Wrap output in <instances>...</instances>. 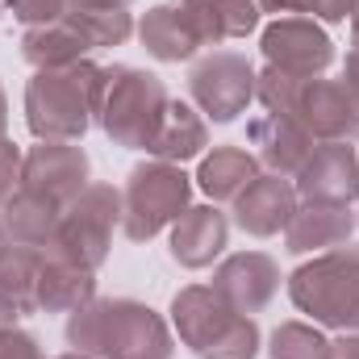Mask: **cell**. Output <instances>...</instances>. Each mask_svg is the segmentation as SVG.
I'll return each mask as SVG.
<instances>
[{"instance_id":"obj_14","label":"cell","mask_w":359,"mask_h":359,"mask_svg":"<svg viewBox=\"0 0 359 359\" xmlns=\"http://www.w3.org/2000/svg\"><path fill=\"white\" fill-rule=\"evenodd\" d=\"M359 217L351 205H322L309 201L305 209L292 213V222L284 226V251L288 255H326L334 247H347V238L355 234Z\"/></svg>"},{"instance_id":"obj_11","label":"cell","mask_w":359,"mask_h":359,"mask_svg":"<svg viewBox=\"0 0 359 359\" xmlns=\"http://www.w3.org/2000/svg\"><path fill=\"white\" fill-rule=\"evenodd\" d=\"M209 284L238 313H259L280 292V264L271 255H264V251H243V255H230L222 268L213 271Z\"/></svg>"},{"instance_id":"obj_26","label":"cell","mask_w":359,"mask_h":359,"mask_svg":"<svg viewBox=\"0 0 359 359\" xmlns=\"http://www.w3.org/2000/svg\"><path fill=\"white\" fill-rule=\"evenodd\" d=\"M213 4V25H217V42L230 38H247L259 25V0H209Z\"/></svg>"},{"instance_id":"obj_3","label":"cell","mask_w":359,"mask_h":359,"mask_svg":"<svg viewBox=\"0 0 359 359\" xmlns=\"http://www.w3.org/2000/svg\"><path fill=\"white\" fill-rule=\"evenodd\" d=\"M180 339L196 359H255L259 355V326L251 313L226 305L213 284H188L172 301Z\"/></svg>"},{"instance_id":"obj_40","label":"cell","mask_w":359,"mask_h":359,"mask_svg":"<svg viewBox=\"0 0 359 359\" xmlns=\"http://www.w3.org/2000/svg\"><path fill=\"white\" fill-rule=\"evenodd\" d=\"M0 4H4V0H0Z\"/></svg>"},{"instance_id":"obj_12","label":"cell","mask_w":359,"mask_h":359,"mask_svg":"<svg viewBox=\"0 0 359 359\" xmlns=\"http://www.w3.org/2000/svg\"><path fill=\"white\" fill-rule=\"evenodd\" d=\"M297 196L322 205H351L359 196V155L351 142H318L297 176Z\"/></svg>"},{"instance_id":"obj_24","label":"cell","mask_w":359,"mask_h":359,"mask_svg":"<svg viewBox=\"0 0 359 359\" xmlns=\"http://www.w3.org/2000/svg\"><path fill=\"white\" fill-rule=\"evenodd\" d=\"M67 17L88 34L92 46H121L134 34V17L126 8H67Z\"/></svg>"},{"instance_id":"obj_19","label":"cell","mask_w":359,"mask_h":359,"mask_svg":"<svg viewBox=\"0 0 359 359\" xmlns=\"http://www.w3.org/2000/svg\"><path fill=\"white\" fill-rule=\"evenodd\" d=\"M59 205L34 196L29 188H17L8 196V205L0 209V226L8 234V243H21V247H38V251H50L55 234H59Z\"/></svg>"},{"instance_id":"obj_30","label":"cell","mask_w":359,"mask_h":359,"mask_svg":"<svg viewBox=\"0 0 359 359\" xmlns=\"http://www.w3.org/2000/svg\"><path fill=\"white\" fill-rule=\"evenodd\" d=\"M351 8H355V0H309V17H318V21H330V25H339V21H347L351 17Z\"/></svg>"},{"instance_id":"obj_6","label":"cell","mask_w":359,"mask_h":359,"mask_svg":"<svg viewBox=\"0 0 359 359\" xmlns=\"http://www.w3.org/2000/svg\"><path fill=\"white\" fill-rule=\"evenodd\" d=\"M192 180L180 172V163H138L121 188V230L130 243H147L159 230L176 226L188 209Z\"/></svg>"},{"instance_id":"obj_8","label":"cell","mask_w":359,"mask_h":359,"mask_svg":"<svg viewBox=\"0 0 359 359\" xmlns=\"http://www.w3.org/2000/svg\"><path fill=\"white\" fill-rule=\"evenodd\" d=\"M188 96L205 113V121H217V126L234 121L255 100V67H251V59L238 55V50H217V55L201 59L188 72Z\"/></svg>"},{"instance_id":"obj_36","label":"cell","mask_w":359,"mask_h":359,"mask_svg":"<svg viewBox=\"0 0 359 359\" xmlns=\"http://www.w3.org/2000/svg\"><path fill=\"white\" fill-rule=\"evenodd\" d=\"M351 50H359V0L351 8Z\"/></svg>"},{"instance_id":"obj_2","label":"cell","mask_w":359,"mask_h":359,"mask_svg":"<svg viewBox=\"0 0 359 359\" xmlns=\"http://www.w3.org/2000/svg\"><path fill=\"white\" fill-rule=\"evenodd\" d=\"M100 84H104V67H92L88 59L72 67L38 72L25 84V121L34 138L42 142L84 138L100 109Z\"/></svg>"},{"instance_id":"obj_38","label":"cell","mask_w":359,"mask_h":359,"mask_svg":"<svg viewBox=\"0 0 359 359\" xmlns=\"http://www.w3.org/2000/svg\"><path fill=\"white\" fill-rule=\"evenodd\" d=\"M59 359H96V355H84V351H67V355H59Z\"/></svg>"},{"instance_id":"obj_21","label":"cell","mask_w":359,"mask_h":359,"mask_svg":"<svg viewBox=\"0 0 359 359\" xmlns=\"http://www.w3.org/2000/svg\"><path fill=\"white\" fill-rule=\"evenodd\" d=\"M255 180H259V159L247 147H234V142L217 147L196 172V184L209 201H238Z\"/></svg>"},{"instance_id":"obj_17","label":"cell","mask_w":359,"mask_h":359,"mask_svg":"<svg viewBox=\"0 0 359 359\" xmlns=\"http://www.w3.org/2000/svg\"><path fill=\"white\" fill-rule=\"evenodd\" d=\"M88 50H96L88 42V34L72 21V17H59V21H46V25H29L21 34V59L38 72H55V67H72V63H84Z\"/></svg>"},{"instance_id":"obj_29","label":"cell","mask_w":359,"mask_h":359,"mask_svg":"<svg viewBox=\"0 0 359 359\" xmlns=\"http://www.w3.org/2000/svg\"><path fill=\"white\" fill-rule=\"evenodd\" d=\"M0 359H46V355H42L34 334L8 326V330H0Z\"/></svg>"},{"instance_id":"obj_23","label":"cell","mask_w":359,"mask_h":359,"mask_svg":"<svg viewBox=\"0 0 359 359\" xmlns=\"http://www.w3.org/2000/svg\"><path fill=\"white\" fill-rule=\"evenodd\" d=\"M42 268H46V251H38V247L8 243L0 251V292L21 313H38L34 297H38V276H42Z\"/></svg>"},{"instance_id":"obj_28","label":"cell","mask_w":359,"mask_h":359,"mask_svg":"<svg viewBox=\"0 0 359 359\" xmlns=\"http://www.w3.org/2000/svg\"><path fill=\"white\" fill-rule=\"evenodd\" d=\"M21 168H25V155L17 142L0 138V209L8 205V196L21 188Z\"/></svg>"},{"instance_id":"obj_22","label":"cell","mask_w":359,"mask_h":359,"mask_svg":"<svg viewBox=\"0 0 359 359\" xmlns=\"http://www.w3.org/2000/svg\"><path fill=\"white\" fill-rule=\"evenodd\" d=\"M138 38L147 46V55H155L159 63H184L201 50L196 34L184 25V17L176 13V4H155L147 8V17L138 21Z\"/></svg>"},{"instance_id":"obj_10","label":"cell","mask_w":359,"mask_h":359,"mask_svg":"<svg viewBox=\"0 0 359 359\" xmlns=\"http://www.w3.org/2000/svg\"><path fill=\"white\" fill-rule=\"evenodd\" d=\"M88 155L76 142H42L25 155L21 168V188H29L34 196L50 201V205H72L84 188H88Z\"/></svg>"},{"instance_id":"obj_27","label":"cell","mask_w":359,"mask_h":359,"mask_svg":"<svg viewBox=\"0 0 359 359\" xmlns=\"http://www.w3.org/2000/svg\"><path fill=\"white\" fill-rule=\"evenodd\" d=\"M13 8V17L29 29V25H46V21H59L67 17V0H4Z\"/></svg>"},{"instance_id":"obj_37","label":"cell","mask_w":359,"mask_h":359,"mask_svg":"<svg viewBox=\"0 0 359 359\" xmlns=\"http://www.w3.org/2000/svg\"><path fill=\"white\" fill-rule=\"evenodd\" d=\"M4 126H8V104H4V88H0V138H4Z\"/></svg>"},{"instance_id":"obj_9","label":"cell","mask_w":359,"mask_h":359,"mask_svg":"<svg viewBox=\"0 0 359 359\" xmlns=\"http://www.w3.org/2000/svg\"><path fill=\"white\" fill-rule=\"evenodd\" d=\"M264 59H268V67L284 72V76L313 80L334 63V42L313 17L288 13L264 29Z\"/></svg>"},{"instance_id":"obj_35","label":"cell","mask_w":359,"mask_h":359,"mask_svg":"<svg viewBox=\"0 0 359 359\" xmlns=\"http://www.w3.org/2000/svg\"><path fill=\"white\" fill-rule=\"evenodd\" d=\"M17 318H21V309H17V305H13V301H8V297L0 292V330H8V326H13Z\"/></svg>"},{"instance_id":"obj_20","label":"cell","mask_w":359,"mask_h":359,"mask_svg":"<svg viewBox=\"0 0 359 359\" xmlns=\"http://www.w3.org/2000/svg\"><path fill=\"white\" fill-rule=\"evenodd\" d=\"M92 297H96V271L76 268L46 251V268L38 276V297H34L38 313H76Z\"/></svg>"},{"instance_id":"obj_16","label":"cell","mask_w":359,"mask_h":359,"mask_svg":"<svg viewBox=\"0 0 359 359\" xmlns=\"http://www.w3.org/2000/svg\"><path fill=\"white\" fill-rule=\"evenodd\" d=\"M226 238H230V222L217 205L184 209V217L172 226V259L188 271H201L226 251Z\"/></svg>"},{"instance_id":"obj_39","label":"cell","mask_w":359,"mask_h":359,"mask_svg":"<svg viewBox=\"0 0 359 359\" xmlns=\"http://www.w3.org/2000/svg\"><path fill=\"white\" fill-rule=\"evenodd\" d=\"M4 247H8V234H4V226H0V251H4Z\"/></svg>"},{"instance_id":"obj_5","label":"cell","mask_w":359,"mask_h":359,"mask_svg":"<svg viewBox=\"0 0 359 359\" xmlns=\"http://www.w3.org/2000/svg\"><path fill=\"white\" fill-rule=\"evenodd\" d=\"M288 297L301 313L322 326L359 330V247H334L292 271Z\"/></svg>"},{"instance_id":"obj_15","label":"cell","mask_w":359,"mask_h":359,"mask_svg":"<svg viewBox=\"0 0 359 359\" xmlns=\"http://www.w3.org/2000/svg\"><path fill=\"white\" fill-rule=\"evenodd\" d=\"M297 213V184L284 176H259L238 201H234V226L247 230L251 238L280 234Z\"/></svg>"},{"instance_id":"obj_4","label":"cell","mask_w":359,"mask_h":359,"mask_svg":"<svg viewBox=\"0 0 359 359\" xmlns=\"http://www.w3.org/2000/svg\"><path fill=\"white\" fill-rule=\"evenodd\" d=\"M168 88L155 72H142V67H126V63H113L104 67V84H100V109H96V121L100 130L117 142V147H130V151H147L163 113H168Z\"/></svg>"},{"instance_id":"obj_31","label":"cell","mask_w":359,"mask_h":359,"mask_svg":"<svg viewBox=\"0 0 359 359\" xmlns=\"http://www.w3.org/2000/svg\"><path fill=\"white\" fill-rule=\"evenodd\" d=\"M322 359H359V334H343V339L326 343V355Z\"/></svg>"},{"instance_id":"obj_34","label":"cell","mask_w":359,"mask_h":359,"mask_svg":"<svg viewBox=\"0 0 359 359\" xmlns=\"http://www.w3.org/2000/svg\"><path fill=\"white\" fill-rule=\"evenodd\" d=\"M67 8H130V0H67Z\"/></svg>"},{"instance_id":"obj_25","label":"cell","mask_w":359,"mask_h":359,"mask_svg":"<svg viewBox=\"0 0 359 359\" xmlns=\"http://www.w3.org/2000/svg\"><path fill=\"white\" fill-rule=\"evenodd\" d=\"M326 343H330V339H322L313 326H305V322H284V326H276V334H271L268 355L271 359H322L326 355Z\"/></svg>"},{"instance_id":"obj_13","label":"cell","mask_w":359,"mask_h":359,"mask_svg":"<svg viewBox=\"0 0 359 359\" xmlns=\"http://www.w3.org/2000/svg\"><path fill=\"white\" fill-rule=\"evenodd\" d=\"M247 138H251L259 163L271 168V176H284V180L301 176V168L309 163V155H313V147H318V138H313L309 130H301V126H297L292 117H284V113H264V117H255V121L247 126Z\"/></svg>"},{"instance_id":"obj_7","label":"cell","mask_w":359,"mask_h":359,"mask_svg":"<svg viewBox=\"0 0 359 359\" xmlns=\"http://www.w3.org/2000/svg\"><path fill=\"white\" fill-rule=\"evenodd\" d=\"M121 226V192L113 184H88L72 205L59 213V234L50 243V255L96 271L109 255L113 230Z\"/></svg>"},{"instance_id":"obj_18","label":"cell","mask_w":359,"mask_h":359,"mask_svg":"<svg viewBox=\"0 0 359 359\" xmlns=\"http://www.w3.org/2000/svg\"><path fill=\"white\" fill-rule=\"evenodd\" d=\"M209 147V121L205 113H196L188 100H168V113L151 138V155L163 159V163H184V159H196L201 151Z\"/></svg>"},{"instance_id":"obj_33","label":"cell","mask_w":359,"mask_h":359,"mask_svg":"<svg viewBox=\"0 0 359 359\" xmlns=\"http://www.w3.org/2000/svg\"><path fill=\"white\" fill-rule=\"evenodd\" d=\"M343 84L355 92V100H359V50H351V55H347V67H343Z\"/></svg>"},{"instance_id":"obj_32","label":"cell","mask_w":359,"mask_h":359,"mask_svg":"<svg viewBox=\"0 0 359 359\" xmlns=\"http://www.w3.org/2000/svg\"><path fill=\"white\" fill-rule=\"evenodd\" d=\"M259 8H264V13H280V17H288V13H305L309 0H259Z\"/></svg>"},{"instance_id":"obj_1","label":"cell","mask_w":359,"mask_h":359,"mask_svg":"<svg viewBox=\"0 0 359 359\" xmlns=\"http://www.w3.org/2000/svg\"><path fill=\"white\" fill-rule=\"evenodd\" d=\"M67 343L72 351L96 359H172V330L168 322L130 297L96 301L67 318Z\"/></svg>"}]
</instances>
